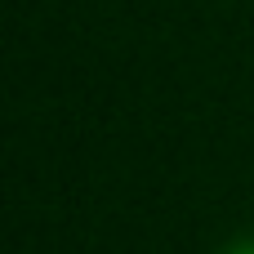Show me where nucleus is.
Instances as JSON below:
<instances>
[{"label":"nucleus","instance_id":"f257e3e1","mask_svg":"<svg viewBox=\"0 0 254 254\" xmlns=\"http://www.w3.org/2000/svg\"><path fill=\"white\" fill-rule=\"evenodd\" d=\"M228 254H254V237H246V241H237V246H232Z\"/></svg>","mask_w":254,"mask_h":254}]
</instances>
